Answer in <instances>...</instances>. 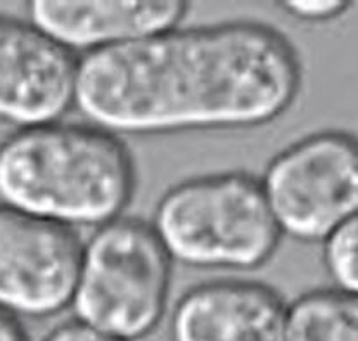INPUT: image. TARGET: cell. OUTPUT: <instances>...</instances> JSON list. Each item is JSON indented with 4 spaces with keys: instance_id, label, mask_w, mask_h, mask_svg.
Segmentation results:
<instances>
[{
    "instance_id": "cell-1",
    "label": "cell",
    "mask_w": 358,
    "mask_h": 341,
    "mask_svg": "<svg viewBox=\"0 0 358 341\" xmlns=\"http://www.w3.org/2000/svg\"><path fill=\"white\" fill-rule=\"evenodd\" d=\"M303 76L294 43L268 23L177 27L78 57L73 108L118 137L244 130L289 111Z\"/></svg>"
},
{
    "instance_id": "cell-2",
    "label": "cell",
    "mask_w": 358,
    "mask_h": 341,
    "mask_svg": "<svg viewBox=\"0 0 358 341\" xmlns=\"http://www.w3.org/2000/svg\"><path fill=\"white\" fill-rule=\"evenodd\" d=\"M135 187L127 144L96 125L17 128L0 144V204L66 229L123 217Z\"/></svg>"
},
{
    "instance_id": "cell-3",
    "label": "cell",
    "mask_w": 358,
    "mask_h": 341,
    "mask_svg": "<svg viewBox=\"0 0 358 341\" xmlns=\"http://www.w3.org/2000/svg\"><path fill=\"white\" fill-rule=\"evenodd\" d=\"M149 223L173 263L196 269H260L282 239L260 179L241 170L171 186Z\"/></svg>"
},
{
    "instance_id": "cell-4",
    "label": "cell",
    "mask_w": 358,
    "mask_h": 341,
    "mask_svg": "<svg viewBox=\"0 0 358 341\" xmlns=\"http://www.w3.org/2000/svg\"><path fill=\"white\" fill-rule=\"evenodd\" d=\"M173 260L149 222L120 217L82 244L73 319L118 341L156 331L168 309Z\"/></svg>"
},
{
    "instance_id": "cell-5",
    "label": "cell",
    "mask_w": 358,
    "mask_h": 341,
    "mask_svg": "<svg viewBox=\"0 0 358 341\" xmlns=\"http://www.w3.org/2000/svg\"><path fill=\"white\" fill-rule=\"evenodd\" d=\"M282 236L324 243L358 215V135L313 132L280 149L260 177Z\"/></svg>"
},
{
    "instance_id": "cell-6",
    "label": "cell",
    "mask_w": 358,
    "mask_h": 341,
    "mask_svg": "<svg viewBox=\"0 0 358 341\" xmlns=\"http://www.w3.org/2000/svg\"><path fill=\"white\" fill-rule=\"evenodd\" d=\"M82 244L75 230L0 204V310L43 319L68 309Z\"/></svg>"
},
{
    "instance_id": "cell-7",
    "label": "cell",
    "mask_w": 358,
    "mask_h": 341,
    "mask_svg": "<svg viewBox=\"0 0 358 341\" xmlns=\"http://www.w3.org/2000/svg\"><path fill=\"white\" fill-rule=\"evenodd\" d=\"M78 57L30 21L0 16V120L17 128L59 122L75 104Z\"/></svg>"
},
{
    "instance_id": "cell-8",
    "label": "cell",
    "mask_w": 358,
    "mask_h": 341,
    "mask_svg": "<svg viewBox=\"0 0 358 341\" xmlns=\"http://www.w3.org/2000/svg\"><path fill=\"white\" fill-rule=\"evenodd\" d=\"M187 11L180 0H33L28 21L83 57L173 30Z\"/></svg>"
},
{
    "instance_id": "cell-9",
    "label": "cell",
    "mask_w": 358,
    "mask_h": 341,
    "mask_svg": "<svg viewBox=\"0 0 358 341\" xmlns=\"http://www.w3.org/2000/svg\"><path fill=\"white\" fill-rule=\"evenodd\" d=\"M287 303L272 286L215 279L189 288L170 314L171 341H284Z\"/></svg>"
},
{
    "instance_id": "cell-10",
    "label": "cell",
    "mask_w": 358,
    "mask_h": 341,
    "mask_svg": "<svg viewBox=\"0 0 358 341\" xmlns=\"http://www.w3.org/2000/svg\"><path fill=\"white\" fill-rule=\"evenodd\" d=\"M284 341H358V296L319 288L287 303Z\"/></svg>"
},
{
    "instance_id": "cell-11",
    "label": "cell",
    "mask_w": 358,
    "mask_h": 341,
    "mask_svg": "<svg viewBox=\"0 0 358 341\" xmlns=\"http://www.w3.org/2000/svg\"><path fill=\"white\" fill-rule=\"evenodd\" d=\"M322 260L334 288L358 296V215L324 241Z\"/></svg>"
},
{
    "instance_id": "cell-12",
    "label": "cell",
    "mask_w": 358,
    "mask_h": 341,
    "mask_svg": "<svg viewBox=\"0 0 358 341\" xmlns=\"http://www.w3.org/2000/svg\"><path fill=\"white\" fill-rule=\"evenodd\" d=\"M279 7L289 16L306 23H324L343 16L352 7L345 0H286Z\"/></svg>"
},
{
    "instance_id": "cell-13",
    "label": "cell",
    "mask_w": 358,
    "mask_h": 341,
    "mask_svg": "<svg viewBox=\"0 0 358 341\" xmlns=\"http://www.w3.org/2000/svg\"><path fill=\"white\" fill-rule=\"evenodd\" d=\"M40 341H118V340L109 338V336L102 335V333L96 331V329L89 328V326L71 319V321H66L63 324L50 329V331L47 333V335Z\"/></svg>"
},
{
    "instance_id": "cell-14",
    "label": "cell",
    "mask_w": 358,
    "mask_h": 341,
    "mask_svg": "<svg viewBox=\"0 0 358 341\" xmlns=\"http://www.w3.org/2000/svg\"><path fill=\"white\" fill-rule=\"evenodd\" d=\"M0 341H30L20 319L0 310Z\"/></svg>"
}]
</instances>
